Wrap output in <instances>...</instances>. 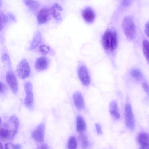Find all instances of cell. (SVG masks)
Listing matches in <instances>:
<instances>
[{
	"label": "cell",
	"instance_id": "14",
	"mask_svg": "<svg viewBox=\"0 0 149 149\" xmlns=\"http://www.w3.org/2000/svg\"><path fill=\"white\" fill-rule=\"evenodd\" d=\"M42 38L40 32L39 31H36L33 36L29 49L32 50L36 48L41 43Z\"/></svg>",
	"mask_w": 149,
	"mask_h": 149
},
{
	"label": "cell",
	"instance_id": "15",
	"mask_svg": "<svg viewBox=\"0 0 149 149\" xmlns=\"http://www.w3.org/2000/svg\"><path fill=\"white\" fill-rule=\"evenodd\" d=\"M51 13L52 16L58 21L61 19L60 12L63 10L62 7L59 4L55 3L50 8Z\"/></svg>",
	"mask_w": 149,
	"mask_h": 149
},
{
	"label": "cell",
	"instance_id": "1",
	"mask_svg": "<svg viewBox=\"0 0 149 149\" xmlns=\"http://www.w3.org/2000/svg\"><path fill=\"white\" fill-rule=\"evenodd\" d=\"M103 47L107 52L111 54L116 49L118 44V38L116 31L112 29L106 30L102 38Z\"/></svg>",
	"mask_w": 149,
	"mask_h": 149
},
{
	"label": "cell",
	"instance_id": "23",
	"mask_svg": "<svg viewBox=\"0 0 149 149\" xmlns=\"http://www.w3.org/2000/svg\"><path fill=\"white\" fill-rule=\"evenodd\" d=\"M77 141L75 137L72 136L69 138L68 143V149H76Z\"/></svg>",
	"mask_w": 149,
	"mask_h": 149
},
{
	"label": "cell",
	"instance_id": "9",
	"mask_svg": "<svg viewBox=\"0 0 149 149\" xmlns=\"http://www.w3.org/2000/svg\"><path fill=\"white\" fill-rule=\"evenodd\" d=\"M82 16L84 20L88 23H91L95 18V14L93 9L89 6L85 7L82 10Z\"/></svg>",
	"mask_w": 149,
	"mask_h": 149
},
{
	"label": "cell",
	"instance_id": "21",
	"mask_svg": "<svg viewBox=\"0 0 149 149\" xmlns=\"http://www.w3.org/2000/svg\"><path fill=\"white\" fill-rule=\"evenodd\" d=\"M132 77L136 80L140 81L142 79L143 75L141 72L136 69L132 70L130 72Z\"/></svg>",
	"mask_w": 149,
	"mask_h": 149
},
{
	"label": "cell",
	"instance_id": "35",
	"mask_svg": "<svg viewBox=\"0 0 149 149\" xmlns=\"http://www.w3.org/2000/svg\"><path fill=\"white\" fill-rule=\"evenodd\" d=\"M3 147L2 144L0 143V149H3Z\"/></svg>",
	"mask_w": 149,
	"mask_h": 149
},
{
	"label": "cell",
	"instance_id": "5",
	"mask_svg": "<svg viewBox=\"0 0 149 149\" xmlns=\"http://www.w3.org/2000/svg\"><path fill=\"white\" fill-rule=\"evenodd\" d=\"M125 116L127 127L130 130H133L135 127V120L132 107L129 104L125 105Z\"/></svg>",
	"mask_w": 149,
	"mask_h": 149
},
{
	"label": "cell",
	"instance_id": "20",
	"mask_svg": "<svg viewBox=\"0 0 149 149\" xmlns=\"http://www.w3.org/2000/svg\"><path fill=\"white\" fill-rule=\"evenodd\" d=\"M143 50L144 55L148 62H149V42L145 39L143 42Z\"/></svg>",
	"mask_w": 149,
	"mask_h": 149
},
{
	"label": "cell",
	"instance_id": "11",
	"mask_svg": "<svg viewBox=\"0 0 149 149\" xmlns=\"http://www.w3.org/2000/svg\"><path fill=\"white\" fill-rule=\"evenodd\" d=\"M4 126L0 129V137L1 139H12L16 133L13 130L8 129L6 123L3 125Z\"/></svg>",
	"mask_w": 149,
	"mask_h": 149
},
{
	"label": "cell",
	"instance_id": "10",
	"mask_svg": "<svg viewBox=\"0 0 149 149\" xmlns=\"http://www.w3.org/2000/svg\"><path fill=\"white\" fill-rule=\"evenodd\" d=\"M78 75L80 80L84 85L87 86L89 84L90 78L87 69L85 66L82 65L79 68Z\"/></svg>",
	"mask_w": 149,
	"mask_h": 149
},
{
	"label": "cell",
	"instance_id": "16",
	"mask_svg": "<svg viewBox=\"0 0 149 149\" xmlns=\"http://www.w3.org/2000/svg\"><path fill=\"white\" fill-rule=\"evenodd\" d=\"M109 107V111L111 114L115 118L117 119L119 118L120 117V115L116 101H111L110 103Z\"/></svg>",
	"mask_w": 149,
	"mask_h": 149
},
{
	"label": "cell",
	"instance_id": "8",
	"mask_svg": "<svg viewBox=\"0 0 149 149\" xmlns=\"http://www.w3.org/2000/svg\"><path fill=\"white\" fill-rule=\"evenodd\" d=\"M45 125L43 123L39 125L33 132V138L37 142L41 143L44 140Z\"/></svg>",
	"mask_w": 149,
	"mask_h": 149
},
{
	"label": "cell",
	"instance_id": "19",
	"mask_svg": "<svg viewBox=\"0 0 149 149\" xmlns=\"http://www.w3.org/2000/svg\"><path fill=\"white\" fill-rule=\"evenodd\" d=\"M138 140L141 145L149 144V135L146 133L142 132L139 135Z\"/></svg>",
	"mask_w": 149,
	"mask_h": 149
},
{
	"label": "cell",
	"instance_id": "3",
	"mask_svg": "<svg viewBox=\"0 0 149 149\" xmlns=\"http://www.w3.org/2000/svg\"><path fill=\"white\" fill-rule=\"evenodd\" d=\"M24 88L26 95L24 100V104L27 108L32 110L34 106V97L32 83L29 81L26 82L24 84Z\"/></svg>",
	"mask_w": 149,
	"mask_h": 149
},
{
	"label": "cell",
	"instance_id": "2",
	"mask_svg": "<svg viewBox=\"0 0 149 149\" xmlns=\"http://www.w3.org/2000/svg\"><path fill=\"white\" fill-rule=\"evenodd\" d=\"M122 27L125 35L128 39L132 40L135 38L136 29L134 21L131 17L127 16L124 18Z\"/></svg>",
	"mask_w": 149,
	"mask_h": 149
},
{
	"label": "cell",
	"instance_id": "26",
	"mask_svg": "<svg viewBox=\"0 0 149 149\" xmlns=\"http://www.w3.org/2000/svg\"><path fill=\"white\" fill-rule=\"evenodd\" d=\"M142 86L145 91L149 96V85L147 83L144 82Z\"/></svg>",
	"mask_w": 149,
	"mask_h": 149
},
{
	"label": "cell",
	"instance_id": "6",
	"mask_svg": "<svg viewBox=\"0 0 149 149\" xmlns=\"http://www.w3.org/2000/svg\"><path fill=\"white\" fill-rule=\"evenodd\" d=\"M6 81L13 93L16 94L18 90V82L15 75L12 71L9 70L7 72Z\"/></svg>",
	"mask_w": 149,
	"mask_h": 149
},
{
	"label": "cell",
	"instance_id": "33",
	"mask_svg": "<svg viewBox=\"0 0 149 149\" xmlns=\"http://www.w3.org/2000/svg\"><path fill=\"white\" fill-rule=\"evenodd\" d=\"M139 149H149V144L141 145Z\"/></svg>",
	"mask_w": 149,
	"mask_h": 149
},
{
	"label": "cell",
	"instance_id": "31",
	"mask_svg": "<svg viewBox=\"0 0 149 149\" xmlns=\"http://www.w3.org/2000/svg\"><path fill=\"white\" fill-rule=\"evenodd\" d=\"M21 146L19 144H13L12 146V149H21Z\"/></svg>",
	"mask_w": 149,
	"mask_h": 149
},
{
	"label": "cell",
	"instance_id": "12",
	"mask_svg": "<svg viewBox=\"0 0 149 149\" xmlns=\"http://www.w3.org/2000/svg\"><path fill=\"white\" fill-rule=\"evenodd\" d=\"M48 65V61L45 56H41L38 58L36 61L35 67L38 71H44L46 69Z\"/></svg>",
	"mask_w": 149,
	"mask_h": 149
},
{
	"label": "cell",
	"instance_id": "25",
	"mask_svg": "<svg viewBox=\"0 0 149 149\" xmlns=\"http://www.w3.org/2000/svg\"><path fill=\"white\" fill-rule=\"evenodd\" d=\"M0 18V30H1L6 23L8 20V18L7 16L3 13L1 12Z\"/></svg>",
	"mask_w": 149,
	"mask_h": 149
},
{
	"label": "cell",
	"instance_id": "7",
	"mask_svg": "<svg viewBox=\"0 0 149 149\" xmlns=\"http://www.w3.org/2000/svg\"><path fill=\"white\" fill-rule=\"evenodd\" d=\"M51 14L50 9L44 8L38 12L37 17L38 24H42L46 23L51 19Z\"/></svg>",
	"mask_w": 149,
	"mask_h": 149
},
{
	"label": "cell",
	"instance_id": "13",
	"mask_svg": "<svg viewBox=\"0 0 149 149\" xmlns=\"http://www.w3.org/2000/svg\"><path fill=\"white\" fill-rule=\"evenodd\" d=\"M74 104L76 107L79 110H81L84 107V102L82 95L79 92H76L73 95Z\"/></svg>",
	"mask_w": 149,
	"mask_h": 149
},
{
	"label": "cell",
	"instance_id": "27",
	"mask_svg": "<svg viewBox=\"0 0 149 149\" xmlns=\"http://www.w3.org/2000/svg\"><path fill=\"white\" fill-rule=\"evenodd\" d=\"M0 84V94L3 93L6 90V87L5 85L3 83L1 82Z\"/></svg>",
	"mask_w": 149,
	"mask_h": 149
},
{
	"label": "cell",
	"instance_id": "18",
	"mask_svg": "<svg viewBox=\"0 0 149 149\" xmlns=\"http://www.w3.org/2000/svg\"><path fill=\"white\" fill-rule=\"evenodd\" d=\"M23 1L25 5L31 10H37L40 5L39 3L36 0H25Z\"/></svg>",
	"mask_w": 149,
	"mask_h": 149
},
{
	"label": "cell",
	"instance_id": "17",
	"mask_svg": "<svg viewBox=\"0 0 149 149\" xmlns=\"http://www.w3.org/2000/svg\"><path fill=\"white\" fill-rule=\"evenodd\" d=\"M76 129L79 132L81 133L85 130L86 125L85 122L81 116H78L76 119Z\"/></svg>",
	"mask_w": 149,
	"mask_h": 149
},
{
	"label": "cell",
	"instance_id": "22",
	"mask_svg": "<svg viewBox=\"0 0 149 149\" xmlns=\"http://www.w3.org/2000/svg\"><path fill=\"white\" fill-rule=\"evenodd\" d=\"M79 138L81 142V147L82 148H86L88 146V141L87 137L82 133H81Z\"/></svg>",
	"mask_w": 149,
	"mask_h": 149
},
{
	"label": "cell",
	"instance_id": "4",
	"mask_svg": "<svg viewBox=\"0 0 149 149\" xmlns=\"http://www.w3.org/2000/svg\"><path fill=\"white\" fill-rule=\"evenodd\" d=\"M30 72V67L26 59H22L17 65L16 72L21 79H24L29 76Z\"/></svg>",
	"mask_w": 149,
	"mask_h": 149
},
{
	"label": "cell",
	"instance_id": "32",
	"mask_svg": "<svg viewBox=\"0 0 149 149\" xmlns=\"http://www.w3.org/2000/svg\"><path fill=\"white\" fill-rule=\"evenodd\" d=\"M12 144L10 143H6L4 146V149H10L12 148Z\"/></svg>",
	"mask_w": 149,
	"mask_h": 149
},
{
	"label": "cell",
	"instance_id": "24",
	"mask_svg": "<svg viewBox=\"0 0 149 149\" xmlns=\"http://www.w3.org/2000/svg\"><path fill=\"white\" fill-rule=\"evenodd\" d=\"M50 50V48L47 45H40L39 47V52L43 55L47 54Z\"/></svg>",
	"mask_w": 149,
	"mask_h": 149
},
{
	"label": "cell",
	"instance_id": "30",
	"mask_svg": "<svg viewBox=\"0 0 149 149\" xmlns=\"http://www.w3.org/2000/svg\"><path fill=\"white\" fill-rule=\"evenodd\" d=\"M131 1L130 0H123L121 2L122 4L125 6H128L130 4Z\"/></svg>",
	"mask_w": 149,
	"mask_h": 149
},
{
	"label": "cell",
	"instance_id": "29",
	"mask_svg": "<svg viewBox=\"0 0 149 149\" xmlns=\"http://www.w3.org/2000/svg\"><path fill=\"white\" fill-rule=\"evenodd\" d=\"M145 31L146 35L149 37V20L145 25Z\"/></svg>",
	"mask_w": 149,
	"mask_h": 149
},
{
	"label": "cell",
	"instance_id": "28",
	"mask_svg": "<svg viewBox=\"0 0 149 149\" xmlns=\"http://www.w3.org/2000/svg\"><path fill=\"white\" fill-rule=\"evenodd\" d=\"M95 127L97 133L99 134H102V132L100 125L98 123H96Z\"/></svg>",
	"mask_w": 149,
	"mask_h": 149
},
{
	"label": "cell",
	"instance_id": "34",
	"mask_svg": "<svg viewBox=\"0 0 149 149\" xmlns=\"http://www.w3.org/2000/svg\"><path fill=\"white\" fill-rule=\"evenodd\" d=\"M40 149H48V148L47 145L46 144H44L41 146Z\"/></svg>",
	"mask_w": 149,
	"mask_h": 149
}]
</instances>
